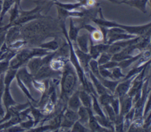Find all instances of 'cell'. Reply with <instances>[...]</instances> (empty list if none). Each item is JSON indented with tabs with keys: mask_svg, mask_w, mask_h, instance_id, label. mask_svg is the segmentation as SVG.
I'll return each mask as SVG.
<instances>
[{
	"mask_svg": "<svg viewBox=\"0 0 151 132\" xmlns=\"http://www.w3.org/2000/svg\"><path fill=\"white\" fill-rule=\"evenodd\" d=\"M18 70L9 68L4 74V81L5 86H10L12 81L15 78Z\"/></svg>",
	"mask_w": 151,
	"mask_h": 132,
	"instance_id": "obj_25",
	"label": "cell"
},
{
	"mask_svg": "<svg viewBox=\"0 0 151 132\" xmlns=\"http://www.w3.org/2000/svg\"><path fill=\"white\" fill-rule=\"evenodd\" d=\"M83 28L82 26L77 27L75 25V23L72 17L70 18L69 22V30L68 32H67L68 37L69 39L72 41V42H75L76 41V38L78 35L79 31Z\"/></svg>",
	"mask_w": 151,
	"mask_h": 132,
	"instance_id": "obj_19",
	"label": "cell"
},
{
	"mask_svg": "<svg viewBox=\"0 0 151 132\" xmlns=\"http://www.w3.org/2000/svg\"><path fill=\"white\" fill-rule=\"evenodd\" d=\"M61 75L60 100L67 103L69 97L76 90L78 81L76 71L69 60L65 64Z\"/></svg>",
	"mask_w": 151,
	"mask_h": 132,
	"instance_id": "obj_1",
	"label": "cell"
},
{
	"mask_svg": "<svg viewBox=\"0 0 151 132\" xmlns=\"http://www.w3.org/2000/svg\"><path fill=\"white\" fill-rule=\"evenodd\" d=\"M15 3V0H2V9L0 13V27H2V22L5 15L9 11Z\"/></svg>",
	"mask_w": 151,
	"mask_h": 132,
	"instance_id": "obj_26",
	"label": "cell"
},
{
	"mask_svg": "<svg viewBox=\"0 0 151 132\" xmlns=\"http://www.w3.org/2000/svg\"><path fill=\"white\" fill-rule=\"evenodd\" d=\"M15 78H16V80H17L18 86L21 89V90L23 92V93L25 95V96L27 97L28 100L31 101V103H38V101L32 97V96L31 95V93L29 91V90H28V88L25 85V84L21 81V80L17 75L15 77Z\"/></svg>",
	"mask_w": 151,
	"mask_h": 132,
	"instance_id": "obj_31",
	"label": "cell"
},
{
	"mask_svg": "<svg viewBox=\"0 0 151 132\" xmlns=\"http://www.w3.org/2000/svg\"><path fill=\"white\" fill-rule=\"evenodd\" d=\"M134 116V108L133 107L130 111L123 117V131H127Z\"/></svg>",
	"mask_w": 151,
	"mask_h": 132,
	"instance_id": "obj_32",
	"label": "cell"
},
{
	"mask_svg": "<svg viewBox=\"0 0 151 132\" xmlns=\"http://www.w3.org/2000/svg\"><path fill=\"white\" fill-rule=\"evenodd\" d=\"M37 4V6L32 9L29 11H24L21 8L19 9V14L18 19L12 24L13 25L21 26L26 23H28L31 21L35 20L41 18L44 16L41 15V12L44 8L45 2L37 1H34Z\"/></svg>",
	"mask_w": 151,
	"mask_h": 132,
	"instance_id": "obj_3",
	"label": "cell"
},
{
	"mask_svg": "<svg viewBox=\"0 0 151 132\" xmlns=\"http://www.w3.org/2000/svg\"><path fill=\"white\" fill-rule=\"evenodd\" d=\"M67 61H68V60L60 58V57H54L51 60L49 64H50L51 68L52 70H54L55 71H62V70L64 68V66Z\"/></svg>",
	"mask_w": 151,
	"mask_h": 132,
	"instance_id": "obj_23",
	"label": "cell"
},
{
	"mask_svg": "<svg viewBox=\"0 0 151 132\" xmlns=\"http://www.w3.org/2000/svg\"><path fill=\"white\" fill-rule=\"evenodd\" d=\"M150 63V60H149L148 61L145 62L144 64H142L141 65H135L134 67H133L129 71V72L125 75L124 77L122 79V80H127V79H129L132 77H134V76H136L137 74H139L142 70L143 68L146 65H147L148 64Z\"/></svg>",
	"mask_w": 151,
	"mask_h": 132,
	"instance_id": "obj_28",
	"label": "cell"
},
{
	"mask_svg": "<svg viewBox=\"0 0 151 132\" xmlns=\"http://www.w3.org/2000/svg\"><path fill=\"white\" fill-rule=\"evenodd\" d=\"M92 97V105H91V109L93 110V113H95V115L99 116L101 117H107L105 113L102 110L100 104L99 103L97 97L94 95L93 94H91Z\"/></svg>",
	"mask_w": 151,
	"mask_h": 132,
	"instance_id": "obj_24",
	"label": "cell"
},
{
	"mask_svg": "<svg viewBox=\"0 0 151 132\" xmlns=\"http://www.w3.org/2000/svg\"><path fill=\"white\" fill-rule=\"evenodd\" d=\"M120 3L137 8L144 14L147 12V5L150 4L149 0H123Z\"/></svg>",
	"mask_w": 151,
	"mask_h": 132,
	"instance_id": "obj_14",
	"label": "cell"
},
{
	"mask_svg": "<svg viewBox=\"0 0 151 132\" xmlns=\"http://www.w3.org/2000/svg\"><path fill=\"white\" fill-rule=\"evenodd\" d=\"M81 105H82V104L79 98V90H76L68 98L67 108L77 112Z\"/></svg>",
	"mask_w": 151,
	"mask_h": 132,
	"instance_id": "obj_13",
	"label": "cell"
},
{
	"mask_svg": "<svg viewBox=\"0 0 151 132\" xmlns=\"http://www.w3.org/2000/svg\"><path fill=\"white\" fill-rule=\"evenodd\" d=\"M25 130L22 128L19 124H17L9 127V128L4 130L3 131H11V132H19V131H25Z\"/></svg>",
	"mask_w": 151,
	"mask_h": 132,
	"instance_id": "obj_45",
	"label": "cell"
},
{
	"mask_svg": "<svg viewBox=\"0 0 151 132\" xmlns=\"http://www.w3.org/2000/svg\"><path fill=\"white\" fill-rule=\"evenodd\" d=\"M27 44V42L25 40H24L23 39H18V40L13 42L12 43H11V44H9L8 46L11 49L18 51V50L22 48Z\"/></svg>",
	"mask_w": 151,
	"mask_h": 132,
	"instance_id": "obj_37",
	"label": "cell"
},
{
	"mask_svg": "<svg viewBox=\"0 0 151 132\" xmlns=\"http://www.w3.org/2000/svg\"><path fill=\"white\" fill-rule=\"evenodd\" d=\"M97 78L99 80V81L103 84V85L112 94H114L117 85L120 81V80L104 78L101 76H100Z\"/></svg>",
	"mask_w": 151,
	"mask_h": 132,
	"instance_id": "obj_21",
	"label": "cell"
},
{
	"mask_svg": "<svg viewBox=\"0 0 151 132\" xmlns=\"http://www.w3.org/2000/svg\"><path fill=\"white\" fill-rule=\"evenodd\" d=\"M99 74L101 75V77L104 78H107V79H111V80H114L112 75L111 71H110L109 69L104 68L102 67H99Z\"/></svg>",
	"mask_w": 151,
	"mask_h": 132,
	"instance_id": "obj_43",
	"label": "cell"
},
{
	"mask_svg": "<svg viewBox=\"0 0 151 132\" xmlns=\"http://www.w3.org/2000/svg\"><path fill=\"white\" fill-rule=\"evenodd\" d=\"M89 41H90V34H83L82 35L77 36L76 41V43L78 48L84 52L88 53L89 51Z\"/></svg>",
	"mask_w": 151,
	"mask_h": 132,
	"instance_id": "obj_15",
	"label": "cell"
},
{
	"mask_svg": "<svg viewBox=\"0 0 151 132\" xmlns=\"http://www.w3.org/2000/svg\"><path fill=\"white\" fill-rule=\"evenodd\" d=\"M2 103H3L6 110L11 106L17 104L18 103L14 99L11 93V87L5 86L2 98Z\"/></svg>",
	"mask_w": 151,
	"mask_h": 132,
	"instance_id": "obj_16",
	"label": "cell"
},
{
	"mask_svg": "<svg viewBox=\"0 0 151 132\" xmlns=\"http://www.w3.org/2000/svg\"><path fill=\"white\" fill-rule=\"evenodd\" d=\"M19 124L25 131H28L29 130L34 127V121L33 118L29 115L26 120L22 121L19 123Z\"/></svg>",
	"mask_w": 151,
	"mask_h": 132,
	"instance_id": "obj_35",
	"label": "cell"
},
{
	"mask_svg": "<svg viewBox=\"0 0 151 132\" xmlns=\"http://www.w3.org/2000/svg\"><path fill=\"white\" fill-rule=\"evenodd\" d=\"M134 77L135 76L124 80H121L117 85L113 94L117 96L119 98L127 94L131 87L132 81Z\"/></svg>",
	"mask_w": 151,
	"mask_h": 132,
	"instance_id": "obj_10",
	"label": "cell"
},
{
	"mask_svg": "<svg viewBox=\"0 0 151 132\" xmlns=\"http://www.w3.org/2000/svg\"><path fill=\"white\" fill-rule=\"evenodd\" d=\"M120 1H123V0H120Z\"/></svg>",
	"mask_w": 151,
	"mask_h": 132,
	"instance_id": "obj_50",
	"label": "cell"
},
{
	"mask_svg": "<svg viewBox=\"0 0 151 132\" xmlns=\"http://www.w3.org/2000/svg\"><path fill=\"white\" fill-rule=\"evenodd\" d=\"M88 74L98 95L106 92H110L107 88H106L103 85V84L100 82L99 80L90 70L88 72Z\"/></svg>",
	"mask_w": 151,
	"mask_h": 132,
	"instance_id": "obj_18",
	"label": "cell"
},
{
	"mask_svg": "<svg viewBox=\"0 0 151 132\" xmlns=\"http://www.w3.org/2000/svg\"><path fill=\"white\" fill-rule=\"evenodd\" d=\"M111 72L114 80H121V79H123L125 76V75L122 73L121 68H120L119 66L113 68L111 69Z\"/></svg>",
	"mask_w": 151,
	"mask_h": 132,
	"instance_id": "obj_39",
	"label": "cell"
},
{
	"mask_svg": "<svg viewBox=\"0 0 151 132\" xmlns=\"http://www.w3.org/2000/svg\"><path fill=\"white\" fill-rule=\"evenodd\" d=\"M77 113L79 117L78 121L84 126L88 124L89 119V113L87 108L83 105H81L77 111Z\"/></svg>",
	"mask_w": 151,
	"mask_h": 132,
	"instance_id": "obj_30",
	"label": "cell"
},
{
	"mask_svg": "<svg viewBox=\"0 0 151 132\" xmlns=\"http://www.w3.org/2000/svg\"><path fill=\"white\" fill-rule=\"evenodd\" d=\"M71 131H79V132H85L90 131L86 126L81 123L78 120L75 121L71 127Z\"/></svg>",
	"mask_w": 151,
	"mask_h": 132,
	"instance_id": "obj_36",
	"label": "cell"
},
{
	"mask_svg": "<svg viewBox=\"0 0 151 132\" xmlns=\"http://www.w3.org/2000/svg\"><path fill=\"white\" fill-rule=\"evenodd\" d=\"M149 77L145 78L142 88V95L140 98L133 105L134 108V118L143 117L145 105L148 97L150 95V88L148 87Z\"/></svg>",
	"mask_w": 151,
	"mask_h": 132,
	"instance_id": "obj_4",
	"label": "cell"
},
{
	"mask_svg": "<svg viewBox=\"0 0 151 132\" xmlns=\"http://www.w3.org/2000/svg\"><path fill=\"white\" fill-rule=\"evenodd\" d=\"M63 116L64 117H65L67 119L69 120L70 121L73 123L78 120V118H79V117L77 111H73L67 108H66L63 111Z\"/></svg>",
	"mask_w": 151,
	"mask_h": 132,
	"instance_id": "obj_34",
	"label": "cell"
},
{
	"mask_svg": "<svg viewBox=\"0 0 151 132\" xmlns=\"http://www.w3.org/2000/svg\"><path fill=\"white\" fill-rule=\"evenodd\" d=\"M54 5H55L56 6H58L62 8H64L66 10L70 11H78L80 9L81 10L85 8L83 6V5L79 2L71 4V3H63L60 2L59 1H57L54 2Z\"/></svg>",
	"mask_w": 151,
	"mask_h": 132,
	"instance_id": "obj_20",
	"label": "cell"
},
{
	"mask_svg": "<svg viewBox=\"0 0 151 132\" xmlns=\"http://www.w3.org/2000/svg\"><path fill=\"white\" fill-rule=\"evenodd\" d=\"M142 52H141L140 53L137 55H133L129 58H127L118 62V66L120 68H121L122 70L127 68L128 67L131 65L133 62H134L135 61H137L142 56Z\"/></svg>",
	"mask_w": 151,
	"mask_h": 132,
	"instance_id": "obj_27",
	"label": "cell"
},
{
	"mask_svg": "<svg viewBox=\"0 0 151 132\" xmlns=\"http://www.w3.org/2000/svg\"><path fill=\"white\" fill-rule=\"evenodd\" d=\"M99 17H93L91 19L93 22L96 24L99 27H103L107 28L118 27L124 29L127 33L134 35L136 36H143L150 32V22H149L148 24H146L142 25H126L124 24L117 23L115 21H109L105 19L103 15L101 8H99Z\"/></svg>",
	"mask_w": 151,
	"mask_h": 132,
	"instance_id": "obj_2",
	"label": "cell"
},
{
	"mask_svg": "<svg viewBox=\"0 0 151 132\" xmlns=\"http://www.w3.org/2000/svg\"><path fill=\"white\" fill-rule=\"evenodd\" d=\"M106 110V116L111 121L113 122V123H114L116 119V117L117 116H116V114H115L112 107L111 106L110 104H109V105H107L104 107H103Z\"/></svg>",
	"mask_w": 151,
	"mask_h": 132,
	"instance_id": "obj_38",
	"label": "cell"
},
{
	"mask_svg": "<svg viewBox=\"0 0 151 132\" xmlns=\"http://www.w3.org/2000/svg\"><path fill=\"white\" fill-rule=\"evenodd\" d=\"M62 71H55L52 70L49 63L43 65L37 72L32 76L33 78L37 81H43L45 80H48L50 78H57L60 77Z\"/></svg>",
	"mask_w": 151,
	"mask_h": 132,
	"instance_id": "obj_6",
	"label": "cell"
},
{
	"mask_svg": "<svg viewBox=\"0 0 151 132\" xmlns=\"http://www.w3.org/2000/svg\"><path fill=\"white\" fill-rule=\"evenodd\" d=\"M108 1H110L112 3H114V4H120V0H107Z\"/></svg>",
	"mask_w": 151,
	"mask_h": 132,
	"instance_id": "obj_46",
	"label": "cell"
},
{
	"mask_svg": "<svg viewBox=\"0 0 151 132\" xmlns=\"http://www.w3.org/2000/svg\"><path fill=\"white\" fill-rule=\"evenodd\" d=\"M89 113V119L88 121V126L89 130L92 131H109V129L100 126L96 120L94 114L91 108H87Z\"/></svg>",
	"mask_w": 151,
	"mask_h": 132,
	"instance_id": "obj_12",
	"label": "cell"
},
{
	"mask_svg": "<svg viewBox=\"0 0 151 132\" xmlns=\"http://www.w3.org/2000/svg\"><path fill=\"white\" fill-rule=\"evenodd\" d=\"M90 37L93 42L103 40V35L101 31H99V29H97V28L90 33Z\"/></svg>",
	"mask_w": 151,
	"mask_h": 132,
	"instance_id": "obj_40",
	"label": "cell"
},
{
	"mask_svg": "<svg viewBox=\"0 0 151 132\" xmlns=\"http://www.w3.org/2000/svg\"><path fill=\"white\" fill-rule=\"evenodd\" d=\"M118 66V62L116 61H113V60H110L109 61H108L107 62L101 65H99V67L104 68H106V69H112L113 68Z\"/></svg>",
	"mask_w": 151,
	"mask_h": 132,
	"instance_id": "obj_44",
	"label": "cell"
},
{
	"mask_svg": "<svg viewBox=\"0 0 151 132\" xmlns=\"http://www.w3.org/2000/svg\"><path fill=\"white\" fill-rule=\"evenodd\" d=\"M15 3H16V4H18L20 7H21L20 5H21V0H15Z\"/></svg>",
	"mask_w": 151,
	"mask_h": 132,
	"instance_id": "obj_47",
	"label": "cell"
},
{
	"mask_svg": "<svg viewBox=\"0 0 151 132\" xmlns=\"http://www.w3.org/2000/svg\"><path fill=\"white\" fill-rule=\"evenodd\" d=\"M21 81L25 84L31 93L34 89L33 87V77L28 71L26 66H22L20 67L17 72L16 75Z\"/></svg>",
	"mask_w": 151,
	"mask_h": 132,
	"instance_id": "obj_7",
	"label": "cell"
},
{
	"mask_svg": "<svg viewBox=\"0 0 151 132\" xmlns=\"http://www.w3.org/2000/svg\"><path fill=\"white\" fill-rule=\"evenodd\" d=\"M38 47L54 52V51H55L59 48L60 45L58 41L57 40V38H54V39L48 42H47L45 43H41L38 45Z\"/></svg>",
	"mask_w": 151,
	"mask_h": 132,
	"instance_id": "obj_33",
	"label": "cell"
},
{
	"mask_svg": "<svg viewBox=\"0 0 151 132\" xmlns=\"http://www.w3.org/2000/svg\"><path fill=\"white\" fill-rule=\"evenodd\" d=\"M29 108H30V113H31L32 116V118L34 121V127H35L40 121H43L46 115L44 114L41 110L35 107L32 103L29 101Z\"/></svg>",
	"mask_w": 151,
	"mask_h": 132,
	"instance_id": "obj_17",
	"label": "cell"
},
{
	"mask_svg": "<svg viewBox=\"0 0 151 132\" xmlns=\"http://www.w3.org/2000/svg\"><path fill=\"white\" fill-rule=\"evenodd\" d=\"M79 98L82 105L86 108H91L92 105V97L91 94L84 89L79 90Z\"/></svg>",
	"mask_w": 151,
	"mask_h": 132,
	"instance_id": "obj_22",
	"label": "cell"
},
{
	"mask_svg": "<svg viewBox=\"0 0 151 132\" xmlns=\"http://www.w3.org/2000/svg\"><path fill=\"white\" fill-rule=\"evenodd\" d=\"M2 0H0V13L2 9Z\"/></svg>",
	"mask_w": 151,
	"mask_h": 132,
	"instance_id": "obj_48",
	"label": "cell"
},
{
	"mask_svg": "<svg viewBox=\"0 0 151 132\" xmlns=\"http://www.w3.org/2000/svg\"><path fill=\"white\" fill-rule=\"evenodd\" d=\"M114 97L113 94L110 92H106L98 96L97 99L99 104L102 107H104L107 105L110 104L113 98Z\"/></svg>",
	"mask_w": 151,
	"mask_h": 132,
	"instance_id": "obj_29",
	"label": "cell"
},
{
	"mask_svg": "<svg viewBox=\"0 0 151 132\" xmlns=\"http://www.w3.org/2000/svg\"><path fill=\"white\" fill-rule=\"evenodd\" d=\"M119 98L120 102V111L119 116L123 117L133 107L132 97H130L127 94Z\"/></svg>",
	"mask_w": 151,
	"mask_h": 132,
	"instance_id": "obj_11",
	"label": "cell"
},
{
	"mask_svg": "<svg viewBox=\"0 0 151 132\" xmlns=\"http://www.w3.org/2000/svg\"><path fill=\"white\" fill-rule=\"evenodd\" d=\"M111 55L109 54L107 52H104L101 53L100 56L98 58V60H97V63L99 65H101L106 62H107L108 61L111 60Z\"/></svg>",
	"mask_w": 151,
	"mask_h": 132,
	"instance_id": "obj_41",
	"label": "cell"
},
{
	"mask_svg": "<svg viewBox=\"0 0 151 132\" xmlns=\"http://www.w3.org/2000/svg\"><path fill=\"white\" fill-rule=\"evenodd\" d=\"M73 45L74 47L76 54L77 57V58L81 67L83 68L85 73L88 72L89 71L88 63L90 60L91 59V56L90 55L89 53H86L81 51L77 47L76 42H73Z\"/></svg>",
	"mask_w": 151,
	"mask_h": 132,
	"instance_id": "obj_8",
	"label": "cell"
},
{
	"mask_svg": "<svg viewBox=\"0 0 151 132\" xmlns=\"http://www.w3.org/2000/svg\"><path fill=\"white\" fill-rule=\"evenodd\" d=\"M110 105L112 107L116 116H119V111H120V102H119V98L117 96L114 95V97L110 103Z\"/></svg>",
	"mask_w": 151,
	"mask_h": 132,
	"instance_id": "obj_42",
	"label": "cell"
},
{
	"mask_svg": "<svg viewBox=\"0 0 151 132\" xmlns=\"http://www.w3.org/2000/svg\"><path fill=\"white\" fill-rule=\"evenodd\" d=\"M50 1H52L53 2H56V1H58V0H50Z\"/></svg>",
	"mask_w": 151,
	"mask_h": 132,
	"instance_id": "obj_49",
	"label": "cell"
},
{
	"mask_svg": "<svg viewBox=\"0 0 151 132\" xmlns=\"http://www.w3.org/2000/svg\"><path fill=\"white\" fill-rule=\"evenodd\" d=\"M20 28L21 26L19 25H13L6 30L5 42L8 45L18 39H22L21 38Z\"/></svg>",
	"mask_w": 151,
	"mask_h": 132,
	"instance_id": "obj_9",
	"label": "cell"
},
{
	"mask_svg": "<svg viewBox=\"0 0 151 132\" xmlns=\"http://www.w3.org/2000/svg\"><path fill=\"white\" fill-rule=\"evenodd\" d=\"M54 56V51L44 57H34L27 62V68L30 74L33 76L37 71L44 64L49 63Z\"/></svg>",
	"mask_w": 151,
	"mask_h": 132,
	"instance_id": "obj_5",
	"label": "cell"
}]
</instances>
